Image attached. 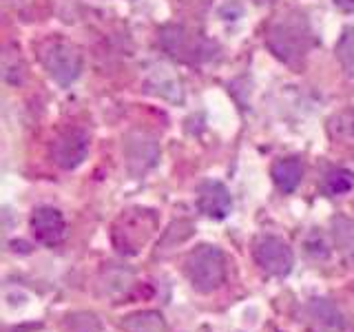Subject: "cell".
<instances>
[{"instance_id":"6da1fadb","label":"cell","mask_w":354,"mask_h":332,"mask_svg":"<svg viewBox=\"0 0 354 332\" xmlns=\"http://www.w3.org/2000/svg\"><path fill=\"white\" fill-rule=\"evenodd\" d=\"M266 44L274 53V58L286 64H295L308 53L313 44V33L301 14H288L270 25L266 33Z\"/></svg>"},{"instance_id":"7a4b0ae2","label":"cell","mask_w":354,"mask_h":332,"mask_svg":"<svg viewBox=\"0 0 354 332\" xmlns=\"http://www.w3.org/2000/svg\"><path fill=\"white\" fill-rule=\"evenodd\" d=\"M38 58L51 80L60 86L73 84L82 73V53L75 44L62 38H47L38 44Z\"/></svg>"},{"instance_id":"3957f363","label":"cell","mask_w":354,"mask_h":332,"mask_svg":"<svg viewBox=\"0 0 354 332\" xmlns=\"http://www.w3.org/2000/svg\"><path fill=\"white\" fill-rule=\"evenodd\" d=\"M186 277L197 293L210 295L226 282V257L217 246L202 243L186 257Z\"/></svg>"},{"instance_id":"277c9868","label":"cell","mask_w":354,"mask_h":332,"mask_svg":"<svg viewBox=\"0 0 354 332\" xmlns=\"http://www.w3.org/2000/svg\"><path fill=\"white\" fill-rule=\"evenodd\" d=\"M158 228V215L149 208L124 210L113 224L111 239L122 255H138Z\"/></svg>"},{"instance_id":"5b68a950","label":"cell","mask_w":354,"mask_h":332,"mask_svg":"<svg viewBox=\"0 0 354 332\" xmlns=\"http://www.w3.org/2000/svg\"><path fill=\"white\" fill-rule=\"evenodd\" d=\"M122 151H124L127 171L133 177H142L144 173H149L160 160V144L149 131H129Z\"/></svg>"},{"instance_id":"8992f818","label":"cell","mask_w":354,"mask_h":332,"mask_svg":"<svg viewBox=\"0 0 354 332\" xmlns=\"http://www.w3.org/2000/svg\"><path fill=\"white\" fill-rule=\"evenodd\" d=\"M252 255H254V261H257V266L266 275L286 277L292 270V264H295L292 248L279 237H272V235L259 237L254 241Z\"/></svg>"},{"instance_id":"52a82bcc","label":"cell","mask_w":354,"mask_h":332,"mask_svg":"<svg viewBox=\"0 0 354 332\" xmlns=\"http://www.w3.org/2000/svg\"><path fill=\"white\" fill-rule=\"evenodd\" d=\"M88 155V133L82 129H66L51 144V160L64 171L77 169Z\"/></svg>"},{"instance_id":"ba28073f","label":"cell","mask_w":354,"mask_h":332,"mask_svg":"<svg viewBox=\"0 0 354 332\" xmlns=\"http://www.w3.org/2000/svg\"><path fill=\"white\" fill-rule=\"evenodd\" d=\"M160 44L166 53L182 62H195L204 53V40L182 25H164L160 29Z\"/></svg>"},{"instance_id":"9c48e42d","label":"cell","mask_w":354,"mask_h":332,"mask_svg":"<svg viewBox=\"0 0 354 332\" xmlns=\"http://www.w3.org/2000/svg\"><path fill=\"white\" fill-rule=\"evenodd\" d=\"M306 319L310 332H354L348 317L341 313V308L328 299H313L306 306Z\"/></svg>"},{"instance_id":"30bf717a","label":"cell","mask_w":354,"mask_h":332,"mask_svg":"<svg viewBox=\"0 0 354 332\" xmlns=\"http://www.w3.org/2000/svg\"><path fill=\"white\" fill-rule=\"evenodd\" d=\"M31 232L44 246H58L66 237V221L62 213L53 206H40L33 210L29 219Z\"/></svg>"},{"instance_id":"8fae6325","label":"cell","mask_w":354,"mask_h":332,"mask_svg":"<svg viewBox=\"0 0 354 332\" xmlns=\"http://www.w3.org/2000/svg\"><path fill=\"white\" fill-rule=\"evenodd\" d=\"M197 208L210 219H224L232 208L230 191L221 182H204L197 191Z\"/></svg>"},{"instance_id":"7c38bea8","label":"cell","mask_w":354,"mask_h":332,"mask_svg":"<svg viewBox=\"0 0 354 332\" xmlns=\"http://www.w3.org/2000/svg\"><path fill=\"white\" fill-rule=\"evenodd\" d=\"M272 182L277 184V188L283 193H292L297 191V186L301 184V177H304V164L299 158H283V160H277L272 164Z\"/></svg>"},{"instance_id":"4fadbf2b","label":"cell","mask_w":354,"mask_h":332,"mask_svg":"<svg viewBox=\"0 0 354 332\" xmlns=\"http://www.w3.org/2000/svg\"><path fill=\"white\" fill-rule=\"evenodd\" d=\"M0 66H3V80L11 86H20L27 80V62L22 58L20 49L14 42H7L0 55Z\"/></svg>"},{"instance_id":"5bb4252c","label":"cell","mask_w":354,"mask_h":332,"mask_svg":"<svg viewBox=\"0 0 354 332\" xmlns=\"http://www.w3.org/2000/svg\"><path fill=\"white\" fill-rule=\"evenodd\" d=\"M124 332H171L166 321L155 310H142V313H133L120 321Z\"/></svg>"},{"instance_id":"9a60e30c","label":"cell","mask_w":354,"mask_h":332,"mask_svg":"<svg viewBox=\"0 0 354 332\" xmlns=\"http://www.w3.org/2000/svg\"><path fill=\"white\" fill-rule=\"evenodd\" d=\"M149 86L153 93H158L162 98H169L173 102H180L182 100V82L180 77H177L171 69H166V66H158V69H153L151 77H149Z\"/></svg>"},{"instance_id":"2e32d148","label":"cell","mask_w":354,"mask_h":332,"mask_svg":"<svg viewBox=\"0 0 354 332\" xmlns=\"http://www.w3.org/2000/svg\"><path fill=\"white\" fill-rule=\"evenodd\" d=\"M354 188V173L348 169H332L324 180L326 195H346Z\"/></svg>"},{"instance_id":"e0dca14e","label":"cell","mask_w":354,"mask_h":332,"mask_svg":"<svg viewBox=\"0 0 354 332\" xmlns=\"http://www.w3.org/2000/svg\"><path fill=\"white\" fill-rule=\"evenodd\" d=\"M335 53L343 66V71H346L350 77H354V27H348L341 33Z\"/></svg>"},{"instance_id":"ac0fdd59","label":"cell","mask_w":354,"mask_h":332,"mask_svg":"<svg viewBox=\"0 0 354 332\" xmlns=\"http://www.w3.org/2000/svg\"><path fill=\"white\" fill-rule=\"evenodd\" d=\"M62 332H100V321L91 313H73L64 319Z\"/></svg>"},{"instance_id":"d6986e66","label":"cell","mask_w":354,"mask_h":332,"mask_svg":"<svg viewBox=\"0 0 354 332\" xmlns=\"http://www.w3.org/2000/svg\"><path fill=\"white\" fill-rule=\"evenodd\" d=\"M335 5L343 11H354V0H335Z\"/></svg>"},{"instance_id":"ffe728a7","label":"cell","mask_w":354,"mask_h":332,"mask_svg":"<svg viewBox=\"0 0 354 332\" xmlns=\"http://www.w3.org/2000/svg\"><path fill=\"white\" fill-rule=\"evenodd\" d=\"M254 3H257V5H261V7H263V5H270L272 0H254Z\"/></svg>"}]
</instances>
